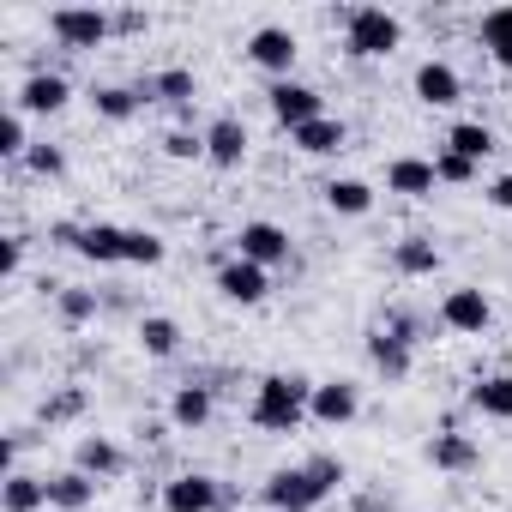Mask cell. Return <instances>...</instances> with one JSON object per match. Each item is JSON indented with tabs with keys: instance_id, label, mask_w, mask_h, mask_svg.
I'll return each instance as SVG.
<instances>
[{
	"instance_id": "6da1fadb",
	"label": "cell",
	"mask_w": 512,
	"mask_h": 512,
	"mask_svg": "<svg viewBox=\"0 0 512 512\" xmlns=\"http://www.w3.org/2000/svg\"><path fill=\"white\" fill-rule=\"evenodd\" d=\"M344 482H350L344 458L314 452V458H302V464L272 470V476H266V488H260V500H266L272 512H320V506H326Z\"/></svg>"
},
{
	"instance_id": "7a4b0ae2",
	"label": "cell",
	"mask_w": 512,
	"mask_h": 512,
	"mask_svg": "<svg viewBox=\"0 0 512 512\" xmlns=\"http://www.w3.org/2000/svg\"><path fill=\"white\" fill-rule=\"evenodd\" d=\"M308 404H314V380L308 374H266L247 398V422L260 434H296L308 422Z\"/></svg>"
},
{
	"instance_id": "3957f363",
	"label": "cell",
	"mask_w": 512,
	"mask_h": 512,
	"mask_svg": "<svg viewBox=\"0 0 512 512\" xmlns=\"http://www.w3.org/2000/svg\"><path fill=\"white\" fill-rule=\"evenodd\" d=\"M398 43H404L398 13H386V7H350L344 13V49L356 61H386V55H398Z\"/></svg>"
},
{
	"instance_id": "277c9868",
	"label": "cell",
	"mask_w": 512,
	"mask_h": 512,
	"mask_svg": "<svg viewBox=\"0 0 512 512\" xmlns=\"http://www.w3.org/2000/svg\"><path fill=\"white\" fill-rule=\"evenodd\" d=\"M49 37L61 49H103L115 37V13H103V7H55L49 13Z\"/></svg>"
},
{
	"instance_id": "5b68a950",
	"label": "cell",
	"mask_w": 512,
	"mask_h": 512,
	"mask_svg": "<svg viewBox=\"0 0 512 512\" xmlns=\"http://www.w3.org/2000/svg\"><path fill=\"white\" fill-rule=\"evenodd\" d=\"M235 260H253V266H290V229L272 223V217H247L235 229Z\"/></svg>"
},
{
	"instance_id": "8992f818",
	"label": "cell",
	"mask_w": 512,
	"mask_h": 512,
	"mask_svg": "<svg viewBox=\"0 0 512 512\" xmlns=\"http://www.w3.org/2000/svg\"><path fill=\"white\" fill-rule=\"evenodd\" d=\"M241 49H247V61L260 67V73H272V79H296V55H302V43H296L290 25H260Z\"/></svg>"
},
{
	"instance_id": "52a82bcc",
	"label": "cell",
	"mask_w": 512,
	"mask_h": 512,
	"mask_svg": "<svg viewBox=\"0 0 512 512\" xmlns=\"http://www.w3.org/2000/svg\"><path fill=\"white\" fill-rule=\"evenodd\" d=\"M266 109H272V121H278L284 133H296V127H308V121L326 115V97H320L314 85H302V79H272Z\"/></svg>"
},
{
	"instance_id": "ba28073f",
	"label": "cell",
	"mask_w": 512,
	"mask_h": 512,
	"mask_svg": "<svg viewBox=\"0 0 512 512\" xmlns=\"http://www.w3.org/2000/svg\"><path fill=\"white\" fill-rule=\"evenodd\" d=\"M440 326L458 332V338H482V332L494 326V302H488V290H476V284L446 290V296H440Z\"/></svg>"
},
{
	"instance_id": "9c48e42d",
	"label": "cell",
	"mask_w": 512,
	"mask_h": 512,
	"mask_svg": "<svg viewBox=\"0 0 512 512\" xmlns=\"http://www.w3.org/2000/svg\"><path fill=\"white\" fill-rule=\"evenodd\" d=\"M217 296L235 302V308H260L272 296V272L253 266V260H223L217 266Z\"/></svg>"
},
{
	"instance_id": "30bf717a",
	"label": "cell",
	"mask_w": 512,
	"mask_h": 512,
	"mask_svg": "<svg viewBox=\"0 0 512 512\" xmlns=\"http://www.w3.org/2000/svg\"><path fill=\"white\" fill-rule=\"evenodd\" d=\"M308 416H314L320 428H350V422L362 416V386H356V380H314Z\"/></svg>"
},
{
	"instance_id": "8fae6325",
	"label": "cell",
	"mask_w": 512,
	"mask_h": 512,
	"mask_svg": "<svg viewBox=\"0 0 512 512\" xmlns=\"http://www.w3.org/2000/svg\"><path fill=\"white\" fill-rule=\"evenodd\" d=\"M223 506V482L205 470H181L163 482V512H217Z\"/></svg>"
},
{
	"instance_id": "7c38bea8",
	"label": "cell",
	"mask_w": 512,
	"mask_h": 512,
	"mask_svg": "<svg viewBox=\"0 0 512 512\" xmlns=\"http://www.w3.org/2000/svg\"><path fill=\"white\" fill-rule=\"evenodd\" d=\"M410 91H416L422 109H452V103H464V79H458V67H452V61H434V55L410 73Z\"/></svg>"
},
{
	"instance_id": "4fadbf2b",
	"label": "cell",
	"mask_w": 512,
	"mask_h": 512,
	"mask_svg": "<svg viewBox=\"0 0 512 512\" xmlns=\"http://www.w3.org/2000/svg\"><path fill=\"white\" fill-rule=\"evenodd\" d=\"M211 416H217V386H205V374L181 380V386H175V398H169V428H181V434H199Z\"/></svg>"
},
{
	"instance_id": "5bb4252c",
	"label": "cell",
	"mask_w": 512,
	"mask_h": 512,
	"mask_svg": "<svg viewBox=\"0 0 512 512\" xmlns=\"http://www.w3.org/2000/svg\"><path fill=\"white\" fill-rule=\"evenodd\" d=\"M133 91H139V103H169L175 115L199 103V79H193L187 67H157V73H145Z\"/></svg>"
},
{
	"instance_id": "9a60e30c",
	"label": "cell",
	"mask_w": 512,
	"mask_h": 512,
	"mask_svg": "<svg viewBox=\"0 0 512 512\" xmlns=\"http://www.w3.org/2000/svg\"><path fill=\"white\" fill-rule=\"evenodd\" d=\"M199 133H205V163H211V169H241V163H247V145H253V139H247V121H241V115H217V121L199 127Z\"/></svg>"
},
{
	"instance_id": "2e32d148",
	"label": "cell",
	"mask_w": 512,
	"mask_h": 512,
	"mask_svg": "<svg viewBox=\"0 0 512 512\" xmlns=\"http://www.w3.org/2000/svg\"><path fill=\"white\" fill-rule=\"evenodd\" d=\"M67 97H73L67 73H49V67H37V73L19 85L13 109H19V115H61V109H67Z\"/></svg>"
},
{
	"instance_id": "e0dca14e",
	"label": "cell",
	"mask_w": 512,
	"mask_h": 512,
	"mask_svg": "<svg viewBox=\"0 0 512 512\" xmlns=\"http://www.w3.org/2000/svg\"><path fill=\"white\" fill-rule=\"evenodd\" d=\"M368 362H374V374H380L386 386H398V380H410L416 344L398 338V332H386V326H374V332H368Z\"/></svg>"
},
{
	"instance_id": "ac0fdd59",
	"label": "cell",
	"mask_w": 512,
	"mask_h": 512,
	"mask_svg": "<svg viewBox=\"0 0 512 512\" xmlns=\"http://www.w3.org/2000/svg\"><path fill=\"white\" fill-rule=\"evenodd\" d=\"M73 253L91 260V266H127V229L121 223H85Z\"/></svg>"
},
{
	"instance_id": "d6986e66",
	"label": "cell",
	"mask_w": 512,
	"mask_h": 512,
	"mask_svg": "<svg viewBox=\"0 0 512 512\" xmlns=\"http://www.w3.org/2000/svg\"><path fill=\"white\" fill-rule=\"evenodd\" d=\"M428 464L446 470V476H464V470L482 464V446H476L470 434H458V428H440V434L428 440Z\"/></svg>"
},
{
	"instance_id": "ffe728a7",
	"label": "cell",
	"mask_w": 512,
	"mask_h": 512,
	"mask_svg": "<svg viewBox=\"0 0 512 512\" xmlns=\"http://www.w3.org/2000/svg\"><path fill=\"white\" fill-rule=\"evenodd\" d=\"M73 470H85V476L109 482V476H121V470H127V452H121L109 434H85V440L73 446Z\"/></svg>"
},
{
	"instance_id": "44dd1931",
	"label": "cell",
	"mask_w": 512,
	"mask_h": 512,
	"mask_svg": "<svg viewBox=\"0 0 512 512\" xmlns=\"http://www.w3.org/2000/svg\"><path fill=\"white\" fill-rule=\"evenodd\" d=\"M440 181H434V157H392L386 163V193H404V199H428Z\"/></svg>"
},
{
	"instance_id": "7402d4cb",
	"label": "cell",
	"mask_w": 512,
	"mask_h": 512,
	"mask_svg": "<svg viewBox=\"0 0 512 512\" xmlns=\"http://www.w3.org/2000/svg\"><path fill=\"white\" fill-rule=\"evenodd\" d=\"M290 145H296L302 157H338V151L350 145V127H344V121H332V115H320V121L296 127V133H290Z\"/></svg>"
},
{
	"instance_id": "603a6c76",
	"label": "cell",
	"mask_w": 512,
	"mask_h": 512,
	"mask_svg": "<svg viewBox=\"0 0 512 512\" xmlns=\"http://www.w3.org/2000/svg\"><path fill=\"white\" fill-rule=\"evenodd\" d=\"M43 506H49V476H31V470L0 476V512H43Z\"/></svg>"
},
{
	"instance_id": "cb8c5ba5",
	"label": "cell",
	"mask_w": 512,
	"mask_h": 512,
	"mask_svg": "<svg viewBox=\"0 0 512 512\" xmlns=\"http://www.w3.org/2000/svg\"><path fill=\"white\" fill-rule=\"evenodd\" d=\"M392 266H398V278H434L440 272V241L434 235H404L392 247Z\"/></svg>"
},
{
	"instance_id": "d4e9b609",
	"label": "cell",
	"mask_w": 512,
	"mask_h": 512,
	"mask_svg": "<svg viewBox=\"0 0 512 512\" xmlns=\"http://www.w3.org/2000/svg\"><path fill=\"white\" fill-rule=\"evenodd\" d=\"M320 193H326V211H338V217H368L374 211V187L362 175H332Z\"/></svg>"
},
{
	"instance_id": "484cf974",
	"label": "cell",
	"mask_w": 512,
	"mask_h": 512,
	"mask_svg": "<svg viewBox=\"0 0 512 512\" xmlns=\"http://www.w3.org/2000/svg\"><path fill=\"white\" fill-rule=\"evenodd\" d=\"M97 500V476H85V470H55L49 476V506L55 512H85Z\"/></svg>"
},
{
	"instance_id": "4316f807",
	"label": "cell",
	"mask_w": 512,
	"mask_h": 512,
	"mask_svg": "<svg viewBox=\"0 0 512 512\" xmlns=\"http://www.w3.org/2000/svg\"><path fill=\"white\" fill-rule=\"evenodd\" d=\"M470 410L488 422H512V374H482L470 386Z\"/></svg>"
},
{
	"instance_id": "83f0119b",
	"label": "cell",
	"mask_w": 512,
	"mask_h": 512,
	"mask_svg": "<svg viewBox=\"0 0 512 512\" xmlns=\"http://www.w3.org/2000/svg\"><path fill=\"white\" fill-rule=\"evenodd\" d=\"M446 151H458V157H470V163L482 169V157H494V151H500V139H494V127H488V121H452Z\"/></svg>"
},
{
	"instance_id": "f1b7e54d",
	"label": "cell",
	"mask_w": 512,
	"mask_h": 512,
	"mask_svg": "<svg viewBox=\"0 0 512 512\" xmlns=\"http://www.w3.org/2000/svg\"><path fill=\"white\" fill-rule=\"evenodd\" d=\"M181 338H187V332H181V320H169V314H145V320H139V350H145L151 362H169V356L181 350Z\"/></svg>"
},
{
	"instance_id": "f546056e",
	"label": "cell",
	"mask_w": 512,
	"mask_h": 512,
	"mask_svg": "<svg viewBox=\"0 0 512 512\" xmlns=\"http://www.w3.org/2000/svg\"><path fill=\"white\" fill-rule=\"evenodd\" d=\"M91 109H97V121H133L145 103H139V91L133 85H91Z\"/></svg>"
},
{
	"instance_id": "4dcf8cb0",
	"label": "cell",
	"mask_w": 512,
	"mask_h": 512,
	"mask_svg": "<svg viewBox=\"0 0 512 512\" xmlns=\"http://www.w3.org/2000/svg\"><path fill=\"white\" fill-rule=\"evenodd\" d=\"M55 314H61V326H85V320H97V290L55 284Z\"/></svg>"
},
{
	"instance_id": "1f68e13d",
	"label": "cell",
	"mask_w": 512,
	"mask_h": 512,
	"mask_svg": "<svg viewBox=\"0 0 512 512\" xmlns=\"http://www.w3.org/2000/svg\"><path fill=\"white\" fill-rule=\"evenodd\" d=\"M0 157H7V163L31 157V115H19V109L0 115Z\"/></svg>"
},
{
	"instance_id": "d6a6232c",
	"label": "cell",
	"mask_w": 512,
	"mask_h": 512,
	"mask_svg": "<svg viewBox=\"0 0 512 512\" xmlns=\"http://www.w3.org/2000/svg\"><path fill=\"white\" fill-rule=\"evenodd\" d=\"M169 260V241L157 229H127V266H163Z\"/></svg>"
},
{
	"instance_id": "836d02e7",
	"label": "cell",
	"mask_w": 512,
	"mask_h": 512,
	"mask_svg": "<svg viewBox=\"0 0 512 512\" xmlns=\"http://www.w3.org/2000/svg\"><path fill=\"white\" fill-rule=\"evenodd\" d=\"M476 175H482V169H476L470 157H458V151H446V145L434 151V181H440V187H470Z\"/></svg>"
},
{
	"instance_id": "e575fe53",
	"label": "cell",
	"mask_w": 512,
	"mask_h": 512,
	"mask_svg": "<svg viewBox=\"0 0 512 512\" xmlns=\"http://www.w3.org/2000/svg\"><path fill=\"white\" fill-rule=\"evenodd\" d=\"M163 157H175V163H199V157H205V133H193V127H169V133H163Z\"/></svg>"
},
{
	"instance_id": "d590c367",
	"label": "cell",
	"mask_w": 512,
	"mask_h": 512,
	"mask_svg": "<svg viewBox=\"0 0 512 512\" xmlns=\"http://www.w3.org/2000/svg\"><path fill=\"white\" fill-rule=\"evenodd\" d=\"M476 37L488 43V55H500V49H512V7H494V13H482V25H476Z\"/></svg>"
},
{
	"instance_id": "8d00e7d4",
	"label": "cell",
	"mask_w": 512,
	"mask_h": 512,
	"mask_svg": "<svg viewBox=\"0 0 512 512\" xmlns=\"http://www.w3.org/2000/svg\"><path fill=\"white\" fill-rule=\"evenodd\" d=\"M25 169H31V175H43V181H61V175H67V151H61V145H31Z\"/></svg>"
},
{
	"instance_id": "74e56055",
	"label": "cell",
	"mask_w": 512,
	"mask_h": 512,
	"mask_svg": "<svg viewBox=\"0 0 512 512\" xmlns=\"http://www.w3.org/2000/svg\"><path fill=\"white\" fill-rule=\"evenodd\" d=\"M79 410H85V392H79V386H67V392L43 398V422H73Z\"/></svg>"
},
{
	"instance_id": "f35d334b",
	"label": "cell",
	"mask_w": 512,
	"mask_h": 512,
	"mask_svg": "<svg viewBox=\"0 0 512 512\" xmlns=\"http://www.w3.org/2000/svg\"><path fill=\"white\" fill-rule=\"evenodd\" d=\"M25 272V235H7V241H0V278H19Z\"/></svg>"
},
{
	"instance_id": "ab89813d",
	"label": "cell",
	"mask_w": 512,
	"mask_h": 512,
	"mask_svg": "<svg viewBox=\"0 0 512 512\" xmlns=\"http://www.w3.org/2000/svg\"><path fill=\"white\" fill-rule=\"evenodd\" d=\"M488 205H494V211H512V169L488 181Z\"/></svg>"
},
{
	"instance_id": "60d3db41",
	"label": "cell",
	"mask_w": 512,
	"mask_h": 512,
	"mask_svg": "<svg viewBox=\"0 0 512 512\" xmlns=\"http://www.w3.org/2000/svg\"><path fill=\"white\" fill-rule=\"evenodd\" d=\"M79 229H85V223H67V217H61V223H49V241H55V247H79Z\"/></svg>"
},
{
	"instance_id": "b9f144b4",
	"label": "cell",
	"mask_w": 512,
	"mask_h": 512,
	"mask_svg": "<svg viewBox=\"0 0 512 512\" xmlns=\"http://www.w3.org/2000/svg\"><path fill=\"white\" fill-rule=\"evenodd\" d=\"M356 512H392V494H356Z\"/></svg>"
},
{
	"instance_id": "7bdbcfd3",
	"label": "cell",
	"mask_w": 512,
	"mask_h": 512,
	"mask_svg": "<svg viewBox=\"0 0 512 512\" xmlns=\"http://www.w3.org/2000/svg\"><path fill=\"white\" fill-rule=\"evenodd\" d=\"M145 25H151V19H145V13H133V7H127V13H115V31H145Z\"/></svg>"
}]
</instances>
